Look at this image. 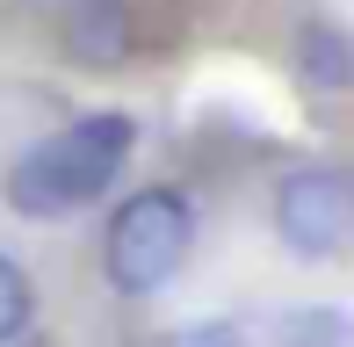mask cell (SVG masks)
Listing matches in <instances>:
<instances>
[{
	"label": "cell",
	"mask_w": 354,
	"mask_h": 347,
	"mask_svg": "<svg viewBox=\"0 0 354 347\" xmlns=\"http://www.w3.org/2000/svg\"><path fill=\"white\" fill-rule=\"evenodd\" d=\"M275 239L297 261H347L354 254V167L304 160L275 181Z\"/></svg>",
	"instance_id": "3957f363"
},
{
	"label": "cell",
	"mask_w": 354,
	"mask_h": 347,
	"mask_svg": "<svg viewBox=\"0 0 354 347\" xmlns=\"http://www.w3.org/2000/svg\"><path fill=\"white\" fill-rule=\"evenodd\" d=\"M66 44H73L80 66H123V44H131L123 0H73V15H66Z\"/></svg>",
	"instance_id": "277c9868"
},
{
	"label": "cell",
	"mask_w": 354,
	"mask_h": 347,
	"mask_svg": "<svg viewBox=\"0 0 354 347\" xmlns=\"http://www.w3.org/2000/svg\"><path fill=\"white\" fill-rule=\"evenodd\" d=\"M29 319H37V282H29V268L15 254H0V347L22 340Z\"/></svg>",
	"instance_id": "52a82bcc"
},
{
	"label": "cell",
	"mask_w": 354,
	"mask_h": 347,
	"mask_svg": "<svg viewBox=\"0 0 354 347\" xmlns=\"http://www.w3.org/2000/svg\"><path fill=\"white\" fill-rule=\"evenodd\" d=\"M152 347H246V340H239V326H224V319H196V326H174V333H159Z\"/></svg>",
	"instance_id": "ba28073f"
},
{
	"label": "cell",
	"mask_w": 354,
	"mask_h": 347,
	"mask_svg": "<svg viewBox=\"0 0 354 347\" xmlns=\"http://www.w3.org/2000/svg\"><path fill=\"white\" fill-rule=\"evenodd\" d=\"M275 347H354V311L340 304H297L275 319Z\"/></svg>",
	"instance_id": "8992f818"
},
{
	"label": "cell",
	"mask_w": 354,
	"mask_h": 347,
	"mask_svg": "<svg viewBox=\"0 0 354 347\" xmlns=\"http://www.w3.org/2000/svg\"><path fill=\"white\" fill-rule=\"evenodd\" d=\"M138 152V116L123 109H87V116L44 131L8 174H0V196L15 217H73L87 203H102L116 188L123 160Z\"/></svg>",
	"instance_id": "6da1fadb"
},
{
	"label": "cell",
	"mask_w": 354,
	"mask_h": 347,
	"mask_svg": "<svg viewBox=\"0 0 354 347\" xmlns=\"http://www.w3.org/2000/svg\"><path fill=\"white\" fill-rule=\"evenodd\" d=\"M196 254V203L181 188H138L102 232V275L116 297H159Z\"/></svg>",
	"instance_id": "7a4b0ae2"
},
{
	"label": "cell",
	"mask_w": 354,
	"mask_h": 347,
	"mask_svg": "<svg viewBox=\"0 0 354 347\" xmlns=\"http://www.w3.org/2000/svg\"><path fill=\"white\" fill-rule=\"evenodd\" d=\"M297 73H304L311 87H354V44H347L333 22H304V37H297Z\"/></svg>",
	"instance_id": "5b68a950"
}]
</instances>
